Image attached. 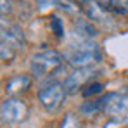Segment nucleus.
<instances>
[{
	"instance_id": "1",
	"label": "nucleus",
	"mask_w": 128,
	"mask_h": 128,
	"mask_svg": "<svg viewBox=\"0 0 128 128\" xmlns=\"http://www.w3.org/2000/svg\"><path fill=\"white\" fill-rule=\"evenodd\" d=\"M66 59L68 64H71L74 69L92 68V64L102 59V50L99 43L94 40H78L76 45H71V48L68 50Z\"/></svg>"
},
{
	"instance_id": "2",
	"label": "nucleus",
	"mask_w": 128,
	"mask_h": 128,
	"mask_svg": "<svg viewBox=\"0 0 128 128\" xmlns=\"http://www.w3.org/2000/svg\"><path fill=\"white\" fill-rule=\"evenodd\" d=\"M31 73L35 76H45L56 73L62 66V56L57 50H42L31 57Z\"/></svg>"
},
{
	"instance_id": "3",
	"label": "nucleus",
	"mask_w": 128,
	"mask_h": 128,
	"mask_svg": "<svg viewBox=\"0 0 128 128\" xmlns=\"http://www.w3.org/2000/svg\"><path fill=\"white\" fill-rule=\"evenodd\" d=\"M99 100L102 104V111L106 112L109 118L118 120V121L128 118V97L112 92V94H106Z\"/></svg>"
},
{
	"instance_id": "4",
	"label": "nucleus",
	"mask_w": 128,
	"mask_h": 128,
	"mask_svg": "<svg viewBox=\"0 0 128 128\" xmlns=\"http://www.w3.org/2000/svg\"><path fill=\"white\" fill-rule=\"evenodd\" d=\"M64 97H66V90H64L62 83H48V85L42 86L38 90V100L47 111H57L62 106Z\"/></svg>"
},
{
	"instance_id": "5",
	"label": "nucleus",
	"mask_w": 128,
	"mask_h": 128,
	"mask_svg": "<svg viewBox=\"0 0 128 128\" xmlns=\"http://www.w3.org/2000/svg\"><path fill=\"white\" fill-rule=\"evenodd\" d=\"M28 109L26 104L22 102L21 99L18 97H7L2 106H0V116H2V121L7 123V125H14V123H19L24 120Z\"/></svg>"
},
{
	"instance_id": "6",
	"label": "nucleus",
	"mask_w": 128,
	"mask_h": 128,
	"mask_svg": "<svg viewBox=\"0 0 128 128\" xmlns=\"http://www.w3.org/2000/svg\"><path fill=\"white\" fill-rule=\"evenodd\" d=\"M24 43H26V38H24V31L21 30V26L18 24H10V26H2V43L0 47L4 48H9L12 52H21L24 48Z\"/></svg>"
},
{
	"instance_id": "7",
	"label": "nucleus",
	"mask_w": 128,
	"mask_h": 128,
	"mask_svg": "<svg viewBox=\"0 0 128 128\" xmlns=\"http://www.w3.org/2000/svg\"><path fill=\"white\" fill-rule=\"evenodd\" d=\"M85 12H86V18L92 22L104 24V26L114 24V14L107 7H104L99 0H88L85 4Z\"/></svg>"
},
{
	"instance_id": "8",
	"label": "nucleus",
	"mask_w": 128,
	"mask_h": 128,
	"mask_svg": "<svg viewBox=\"0 0 128 128\" xmlns=\"http://www.w3.org/2000/svg\"><path fill=\"white\" fill-rule=\"evenodd\" d=\"M92 74H94V68H80V69H74L62 83L66 94H74L76 90H80L82 86H85Z\"/></svg>"
},
{
	"instance_id": "9",
	"label": "nucleus",
	"mask_w": 128,
	"mask_h": 128,
	"mask_svg": "<svg viewBox=\"0 0 128 128\" xmlns=\"http://www.w3.org/2000/svg\"><path fill=\"white\" fill-rule=\"evenodd\" d=\"M30 86H31V76L30 74H16V76H12V78L7 80L5 92L10 97H18V95L24 94Z\"/></svg>"
},
{
	"instance_id": "10",
	"label": "nucleus",
	"mask_w": 128,
	"mask_h": 128,
	"mask_svg": "<svg viewBox=\"0 0 128 128\" xmlns=\"http://www.w3.org/2000/svg\"><path fill=\"white\" fill-rule=\"evenodd\" d=\"M74 35L80 38V40H92L94 36L99 35L97 28L94 26L92 21H86V19H78L74 22Z\"/></svg>"
},
{
	"instance_id": "11",
	"label": "nucleus",
	"mask_w": 128,
	"mask_h": 128,
	"mask_svg": "<svg viewBox=\"0 0 128 128\" xmlns=\"http://www.w3.org/2000/svg\"><path fill=\"white\" fill-rule=\"evenodd\" d=\"M104 7H107L112 14L128 16V0H99Z\"/></svg>"
},
{
	"instance_id": "12",
	"label": "nucleus",
	"mask_w": 128,
	"mask_h": 128,
	"mask_svg": "<svg viewBox=\"0 0 128 128\" xmlns=\"http://www.w3.org/2000/svg\"><path fill=\"white\" fill-rule=\"evenodd\" d=\"M102 90H104V85H102L100 82H90V83H86V85L83 86L82 95H83V97H94V95L100 94Z\"/></svg>"
},
{
	"instance_id": "13",
	"label": "nucleus",
	"mask_w": 128,
	"mask_h": 128,
	"mask_svg": "<svg viewBox=\"0 0 128 128\" xmlns=\"http://www.w3.org/2000/svg\"><path fill=\"white\" fill-rule=\"evenodd\" d=\"M80 111H82L83 114H86V116H92V114H95V112H100V111H102V104H100V100H99V99H97V100H90V102L82 104Z\"/></svg>"
},
{
	"instance_id": "14",
	"label": "nucleus",
	"mask_w": 128,
	"mask_h": 128,
	"mask_svg": "<svg viewBox=\"0 0 128 128\" xmlns=\"http://www.w3.org/2000/svg\"><path fill=\"white\" fill-rule=\"evenodd\" d=\"M59 128H82V125H80V120L76 118V114L68 112V114L62 118L61 126H59Z\"/></svg>"
},
{
	"instance_id": "15",
	"label": "nucleus",
	"mask_w": 128,
	"mask_h": 128,
	"mask_svg": "<svg viewBox=\"0 0 128 128\" xmlns=\"http://www.w3.org/2000/svg\"><path fill=\"white\" fill-rule=\"evenodd\" d=\"M50 30L57 35V36H62L64 35V24H62V19H59L57 16H52L50 18Z\"/></svg>"
},
{
	"instance_id": "16",
	"label": "nucleus",
	"mask_w": 128,
	"mask_h": 128,
	"mask_svg": "<svg viewBox=\"0 0 128 128\" xmlns=\"http://www.w3.org/2000/svg\"><path fill=\"white\" fill-rule=\"evenodd\" d=\"M36 2H38V5H40V7H47V5H48V7H50V5H57V7H61V9L64 7L66 10H71L64 0H36Z\"/></svg>"
},
{
	"instance_id": "17",
	"label": "nucleus",
	"mask_w": 128,
	"mask_h": 128,
	"mask_svg": "<svg viewBox=\"0 0 128 128\" xmlns=\"http://www.w3.org/2000/svg\"><path fill=\"white\" fill-rule=\"evenodd\" d=\"M0 10H2V16L5 18V14H9L12 10V2L10 0H0Z\"/></svg>"
},
{
	"instance_id": "18",
	"label": "nucleus",
	"mask_w": 128,
	"mask_h": 128,
	"mask_svg": "<svg viewBox=\"0 0 128 128\" xmlns=\"http://www.w3.org/2000/svg\"><path fill=\"white\" fill-rule=\"evenodd\" d=\"M71 2H74V4H82V5H85L88 0H71Z\"/></svg>"
}]
</instances>
